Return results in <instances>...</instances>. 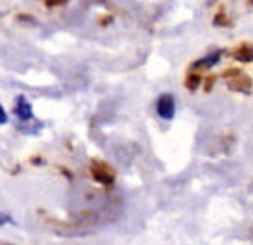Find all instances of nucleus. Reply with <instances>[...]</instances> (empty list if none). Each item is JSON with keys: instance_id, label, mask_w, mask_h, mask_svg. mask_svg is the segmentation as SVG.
I'll list each match as a JSON object with an SVG mask.
<instances>
[{"instance_id": "obj_3", "label": "nucleus", "mask_w": 253, "mask_h": 245, "mask_svg": "<svg viewBox=\"0 0 253 245\" xmlns=\"http://www.w3.org/2000/svg\"><path fill=\"white\" fill-rule=\"evenodd\" d=\"M156 112L162 119H172L176 112V105H174V98L170 94H162L158 98V103H156Z\"/></svg>"}, {"instance_id": "obj_4", "label": "nucleus", "mask_w": 253, "mask_h": 245, "mask_svg": "<svg viewBox=\"0 0 253 245\" xmlns=\"http://www.w3.org/2000/svg\"><path fill=\"white\" fill-rule=\"evenodd\" d=\"M224 51L223 49H215L212 51L210 54H207L205 58L198 60V61H194V63L190 65L189 70H198V72H201V70L205 69H210V67H214V65H217L221 61V58H223Z\"/></svg>"}, {"instance_id": "obj_13", "label": "nucleus", "mask_w": 253, "mask_h": 245, "mask_svg": "<svg viewBox=\"0 0 253 245\" xmlns=\"http://www.w3.org/2000/svg\"><path fill=\"white\" fill-rule=\"evenodd\" d=\"M205 2H207V4H209V5H214L215 2H217V0H205Z\"/></svg>"}, {"instance_id": "obj_2", "label": "nucleus", "mask_w": 253, "mask_h": 245, "mask_svg": "<svg viewBox=\"0 0 253 245\" xmlns=\"http://www.w3.org/2000/svg\"><path fill=\"white\" fill-rule=\"evenodd\" d=\"M90 173H92L93 181L102 184V186H112L115 182V170L104 161L90 162Z\"/></svg>"}, {"instance_id": "obj_10", "label": "nucleus", "mask_w": 253, "mask_h": 245, "mask_svg": "<svg viewBox=\"0 0 253 245\" xmlns=\"http://www.w3.org/2000/svg\"><path fill=\"white\" fill-rule=\"evenodd\" d=\"M5 222H9V224H15L13 218L9 215H4V213H0V226H5Z\"/></svg>"}, {"instance_id": "obj_1", "label": "nucleus", "mask_w": 253, "mask_h": 245, "mask_svg": "<svg viewBox=\"0 0 253 245\" xmlns=\"http://www.w3.org/2000/svg\"><path fill=\"white\" fill-rule=\"evenodd\" d=\"M221 78L226 83V87L230 90H234V92L250 94L253 90V79L243 69H239V67H230V69L223 70Z\"/></svg>"}, {"instance_id": "obj_7", "label": "nucleus", "mask_w": 253, "mask_h": 245, "mask_svg": "<svg viewBox=\"0 0 253 245\" xmlns=\"http://www.w3.org/2000/svg\"><path fill=\"white\" fill-rule=\"evenodd\" d=\"M214 25L215 27H232L234 25V22L230 18V13L223 5H221L219 9H217V13L214 15Z\"/></svg>"}, {"instance_id": "obj_6", "label": "nucleus", "mask_w": 253, "mask_h": 245, "mask_svg": "<svg viewBox=\"0 0 253 245\" xmlns=\"http://www.w3.org/2000/svg\"><path fill=\"white\" fill-rule=\"evenodd\" d=\"M15 116L22 121H31L33 119V105L24 98V96H18L15 105Z\"/></svg>"}, {"instance_id": "obj_14", "label": "nucleus", "mask_w": 253, "mask_h": 245, "mask_svg": "<svg viewBox=\"0 0 253 245\" xmlns=\"http://www.w3.org/2000/svg\"><path fill=\"white\" fill-rule=\"evenodd\" d=\"M246 2H248V4H250V5H252V7H253V0H246Z\"/></svg>"}, {"instance_id": "obj_9", "label": "nucleus", "mask_w": 253, "mask_h": 245, "mask_svg": "<svg viewBox=\"0 0 253 245\" xmlns=\"http://www.w3.org/2000/svg\"><path fill=\"white\" fill-rule=\"evenodd\" d=\"M215 79H217V76H209V78H205V83H203V90L205 92H210L212 90V87H214Z\"/></svg>"}, {"instance_id": "obj_8", "label": "nucleus", "mask_w": 253, "mask_h": 245, "mask_svg": "<svg viewBox=\"0 0 253 245\" xmlns=\"http://www.w3.org/2000/svg\"><path fill=\"white\" fill-rule=\"evenodd\" d=\"M201 81H203V78H201V74L198 70H189V74H187L185 78V88L190 90V92H194V90H198Z\"/></svg>"}, {"instance_id": "obj_5", "label": "nucleus", "mask_w": 253, "mask_h": 245, "mask_svg": "<svg viewBox=\"0 0 253 245\" xmlns=\"http://www.w3.org/2000/svg\"><path fill=\"white\" fill-rule=\"evenodd\" d=\"M230 56L241 63H253V45L252 44H241L239 47L230 51Z\"/></svg>"}, {"instance_id": "obj_11", "label": "nucleus", "mask_w": 253, "mask_h": 245, "mask_svg": "<svg viewBox=\"0 0 253 245\" xmlns=\"http://www.w3.org/2000/svg\"><path fill=\"white\" fill-rule=\"evenodd\" d=\"M5 122H7V114H5L4 107L0 105V126H2V124H5Z\"/></svg>"}, {"instance_id": "obj_12", "label": "nucleus", "mask_w": 253, "mask_h": 245, "mask_svg": "<svg viewBox=\"0 0 253 245\" xmlns=\"http://www.w3.org/2000/svg\"><path fill=\"white\" fill-rule=\"evenodd\" d=\"M45 4L49 5V7H54V5H61V4H65L67 0H43Z\"/></svg>"}]
</instances>
